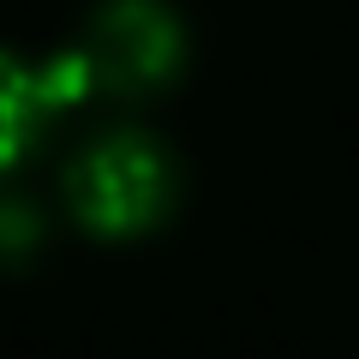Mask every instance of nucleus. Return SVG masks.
<instances>
[{
  "label": "nucleus",
  "mask_w": 359,
  "mask_h": 359,
  "mask_svg": "<svg viewBox=\"0 0 359 359\" xmlns=\"http://www.w3.org/2000/svg\"><path fill=\"white\" fill-rule=\"evenodd\" d=\"M66 204L102 240L150 233L174 204V156L138 126H114L90 138L66 168Z\"/></svg>",
  "instance_id": "f257e3e1"
},
{
  "label": "nucleus",
  "mask_w": 359,
  "mask_h": 359,
  "mask_svg": "<svg viewBox=\"0 0 359 359\" xmlns=\"http://www.w3.org/2000/svg\"><path fill=\"white\" fill-rule=\"evenodd\" d=\"M78 66L90 90H114V96H144L162 90L186 60V30L162 0H102L78 36Z\"/></svg>",
  "instance_id": "f03ea898"
},
{
  "label": "nucleus",
  "mask_w": 359,
  "mask_h": 359,
  "mask_svg": "<svg viewBox=\"0 0 359 359\" xmlns=\"http://www.w3.org/2000/svg\"><path fill=\"white\" fill-rule=\"evenodd\" d=\"M84 96H90V78H84L72 48L42 60V66H30V60L0 48V174L18 156H30V144L42 138V126L66 102H84Z\"/></svg>",
  "instance_id": "7ed1b4c3"
},
{
  "label": "nucleus",
  "mask_w": 359,
  "mask_h": 359,
  "mask_svg": "<svg viewBox=\"0 0 359 359\" xmlns=\"http://www.w3.org/2000/svg\"><path fill=\"white\" fill-rule=\"evenodd\" d=\"M42 240V222L25 198H0V252H30Z\"/></svg>",
  "instance_id": "20e7f679"
}]
</instances>
